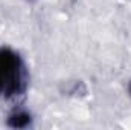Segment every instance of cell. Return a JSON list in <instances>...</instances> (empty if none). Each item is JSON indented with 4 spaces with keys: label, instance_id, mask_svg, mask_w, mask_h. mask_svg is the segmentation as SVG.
Segmentation results:
<instances>
[{
    "label": "cell",
    "instance_id": "cell-1",
    "mask_svg": "<svg viewBox=\"0 0 131 130\" xmlns=\"http://www.w3.org/2000/svg\"><path fill=\"white\" fill-rule=\"evenodd\" d=\"M25 87V67L11 49H0V95H17Z\"/></svg>",
    "mask_w": 131,
    "mask_h": 130
},
{
    "label": "cell",
    "instance_id": "cell-2",
    "mask_svg": "<svg viewBox=\"0 0 131 130\" xmlns=\"http://www.w3.org/2000/svg\"><path fill=\"white\" fill-rule=\"evenodd\" d=\"M29 121H31V116L26 113H17V115L9 118V124L14 127H25L29 124Z\"/></svg>",
    "mask_w": 131,
    "mask_h": 130
},
{
    "label": "cell",
    "instance_id": "cell-3",
    "mask_svg": "<svg viewBox=\"0 0 131 130\" xmlns=\"http://www.w3.org/2000/svg\"><path fill=\"white\" fill-rule=\"evenodd\" d=\"M130 92H131V84H130Z\"/></svg>",
    "mask_w": 131,
    "mask_h": 130
}]
</instances>
